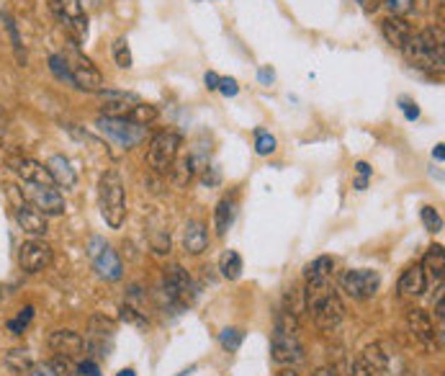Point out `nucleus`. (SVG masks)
I'll use <instances>...</instances> for the list:
<instances>
[{"mask_svg": "<svg viewBox=\"0 0 445 376\" xmlns=\"http://www.w3.org/2000/svg\"><path fill=\"white\" fill-rule=\"evenodd\" d=\"M404 57L410 59L417 70L424 72H438L443 75L445 67V47H443V29H422L417 34H412V39L404 47Z\"/></svg>", "mask_w": 445, "mask_h": 376, "instance_id": "f257e3e1", "label": "nucleus"}, {"mask_svg": "<svg viewBox=\"0 0 445 376\" xmlns=\"http://www.w3.org/2000/svg\"><path fill=\"white\" fill-rule=\"evenodd\" d=\"M98 206L100 217L111 229H121L127 220V191L119 171H106L98 181Z\"/></svg>", "mask_w": 445, "mask_h": 376, "instance_id": "f03ea898", "label": "nucleus"}, {"mask_svg": "<svg viewBox=\"0 0 445 376\" xmlns=\"http://www.w3.org/2000/svg\"><path fill=\"white\" fill-rule=\"evenodd\" d=\"M67 62V70H70V78H72V88H78V91H88V93H100L103 91V75L100 70L93 64L91 57H85L83 52H80V44L72 39L67 44V50L59 52Z\"/></svg>", "mask_w": 445, "mask_h": 376, "instance_id": "7ed1b4c3", "label": "nucleus"}, {"mask_svg": "<svg viewBox=\"0 0 445 376\" xmlns=\"http://www.w3.org/2000/svg\"><path fill=\"white\" fill-rule=\"evenodd\" d=\"M163 291L168 297V304L173 309H188V307L196 302L198 289L193 284L191 273L183 268V266H168L163 273Z\"/></svg>", "mask_w": 445, "mask_h": 376, "instance_id": "20e7f679", "label": "nucleus"}, {"mask_svg": "<svg viewBox=\"0 0 445 376\" xmlns=\"http://www.w3.org/2000/svg\"><path fill=\"white\" fill-rule=\"evenodd\" d=\"M96 129L121 149H134L137 144H141L147 139V127H139L134 121H127L124 116H98L96 119Z\"/></svg>", "mask_w": 445, "mask_h": 376, "instance_id": "39448f33", "label": "nucleus"}, {"mask_svg": "<svg viewBox=\"0 0 445 376\" xmlns=\"http://www.w3.org/2000/svg\"><path fill=\"white\" fill-rule=\"evenodd\" d=\"M180 144H183V137L178 135V132H160V135H155L149 139V149H147L149 168H155L163 176L170 173L178 155H180Z\"/></svg>", "mask_w": 445, "mask_h": 376, "instance_id": "423d86ee", "label": "nucleus"}, {"mask_svg": "<svg viewBox=\"0 0 445 376\" xmlns=\"http://www.w3.org/2000/svg\"><path fill=\"white\" fill-rule=\"evenodd\" d=\"M6 188H8V199L13 204V220L21 227V232L31 234V237H44V234L50 232L47 217L36 212L34 206L23 199V188H18V186H6Z\"/></svg>", "mask_w": 445, "mask_h": 376, "instance_id": "0eeeda50", "label": "nucleus"}, {"mask_svg": "<svg viewBox=\"0 0 445 376\" xmlns=\"http://www.w3.org/2000/svg\"><path fill=\"white\" fill-rule=\"evenodd\" d=\"M88 256L93 261V268L103 281H119L124 276V263L116 256V250L108 245L103 237H91L88 245Z\"/></svg>", "mask_w": 445, "mask_h": 376, "instance_id": "6e6552de", "label": "nucleus"}, {"mask_svg": "<svg viewBox=\"0 0 445 376\" xmlns=\"http://www.w3.org/2000/svg\"><path fill=\"white\" fill-rule=\"evenodd\" d=\"M340 286L350 299L366 302V299L376 297V291L381 286V276L374 268H350L340 276Z\"/></svg>", "mask_w": 445, "mask_h": 376, "instance_id": "1a4fd4ad", "label": "nucleus"}, {"mask_svg": "<svg viewBox=\"0 0 445 376\" xmlns=\"http://www.w3.org/2000/svg\"><path fill=\"white\" fill-rule=\"evenodd\" d=\"M52 8L75 42L80 44L88 39V13H85L83 0H52Z\"/></svg>", "mask_w": 445, "mask_h": 376, "instance_id": "9d476101", "label": "nucleus"}, {"mask_svg": "<svg viewBox=\"0 0 445 376\" xmlns=\"http://www.w3.org/2000/svg\"><path fill=\"white\" fill-rule=\"evenodd\" d=\"M52 258H54L52 245H47L39 237L23 242L18 248V266H21L23 273H42L44 268H50Z\"/></svg>", "mask_w": 445, "mask_h": 376, "instance_id": "9b49d317", "label": "nucleus"}, {"mask_svg": "<svg viewBox=\"0 0 445 376\" xmlns=\"http://www.w3.org/2000/svg\"><path fill=\"white\" fill-rule=\"evenodd\" d=\"M26 199L31 201L36 212L44 217H62L64 214V196L57 191V186H31L26 183Z\"/></svg>", "mask_w": 445, "mask_h": 376, "instance_id": "f8f14e48", "label": "nucleus"}, {"mask_svg": "<svg viewBox=\"0 0 445 376\" xmlns=\"http://www.w3.org/2000/svg\"><path fill=\"white\" fill-rule=\"evenodd\" d=\"M270 358L278 366H296L304 361V346L299 343L296 333H273L270 341Z\"/></svg>", "mask_w": 445, "mask_h": 376, "instance_id": "ddd939ff", "label": "nucleus"}, {"mask_svg": "<svg viewBox=\"0 0 445 376\" xmlns=\"http://www.w3.org/2000/svg\"><path fill=\"white\" fill-rule=\"evenodd\" d=\"M389 369V353L383 351L381 343L363 348V353L355 358L353 376H386Z\"/></svg>", "mask_w": 445, "mask_h": 376, "instance_id": "4468645a", "label": "nucleus"}, {"mask_svg": "<svg viewBox=\"0 0 445 376\" xmlns=\"http://www.w3.org/2000/svg\"><path fill=\"white\" fill-rule=\"evenodd\" d=\"M342 317H345V304H342V299H340L335 291H330V294L319 302L317 309H314V322H317V327L322 333L337 330Z\"/></svg>", "mask_w": 445, "mask_h": 376, "instance_id": "2eb2a0df", "label": "nucleus"}, {"mask_svg": "<svg viewBox=\"0 0 445 376\" xmlns=\"http://www.w3.org/2000/svg\"><path fill=\"white\" fill-rule=\"evenodd\" d=\"M11 171L16 176L21 178L23 183H31V186H54L52 181L50 171H47V165L34 160V157H11Z\"/></svg>", "mask_w": 445, "mask_h": 376, "instance_id": "dca6fc26", "label": "nucleus"}, {"mask_svg": "<svg viewBox=\"0 0 445 376\" xmlns=\"http://www.w3.org/2000/svg\"><path fill=\"white\" fill-rule=\"evenodd\" d=\"M407 327H410V335L420 343L422 348L432 351L435 348V325H432V317L424 309H410L407 312Z\"/></svg>", "mask_w": 445, "mask_h": 376, "instance_id": "f3484780", "label": "nucleus"}, {"mask_svg": "<svg viewBox=\"0 0 445 376\" xmlns=\"http://www.w3.org/2000/svg\"><path fill=\"white\" fill-rule=\"evenodd\" d=\"M50 348L57 355H62V358L78 361L80 355L85 353V338L75 333V330H54L50 335Z\"/></svg>", "mask_w": 445, "mask_h": 376, "instance_id": "a211bd4d", "label": "nucleus"}, {"mask_svg": "<svg viewBox=\"0 0 445 376\" xmlns=\"http://www.w3.org/2000/svg\"><path fill=\"white\" fill-rule=\"evenodd\" d=\"M381 34L389 47L402 52L415 31H412V23L407 21V18H402V16H389V18H383L381 21Z\"/></svg>", "mask_w": 445, "mask_h": 376, "instance_id": "6ab92c4d", "label": "nucleus"}, {"mask_svg": "<svg viewBox=\"0 0 445 376\" xmlns=\"http://www.w3.org/2000/svg\"><path fill=\"white\" fill-rule=\"evenodd\" d=\"M47 171H50L54 186H59L64 191L75 188V183H78V173H75V168H72L70 160L64 155H52L50 160H47Z\"/></svg>", "mask_w": 445, "mask_h": 376, "instance_id": "aec40b11", "label": "nucleus"}, {"mask_svg": "<svg viewBox=\"0 0 445 376\" xmlns=\"http://www.w3.org/2000/svg\"><path fill=\"white\" fill-rule=\"evenodd\" d=\"M183 248L185 253L191 256H201L206 248H209V229H206L204 222L191 220L183 229Z\"/></svg>", "mask_w": 445, "mask_h": 376, "instance_id": "412c9836", "label": "nucleus"}, {"mask_svg": "<svg viewBox=\"0 0 445 376\" xmlns=\"http://www.w3.org/2000/svg\"><path fill=\"white\" fill-rule=\"evenodd\" d=\"M424 289H427L424 270L420 263H415V266H410V268L402 273V278H399V294H402V297H422Z\"/></svg>", "mask_w": 445, "mask_h": 376, "instance_id": "4be33fe9", "label": "nucleus"}, {"mask_svg": "<svg viewBox=\"0 0 445 376\" xmlns=\"http://www.w3.org/2000/svg\"><path fill=\"white\" fill-rule=\"evenodd\" d=\"M335 270V261L330 256H319L317 261H311L309 266L304 268V278L306 284H325L333 278Z\"/></svg>", "mask_w": 445, "mask_h": 376, "instance_id": "5701e85b", "label": "nucleus"}, {"mask_svg": "<svg viewBox=\"0 0 445 376\" xmlns=\"http://www.w3.org/2000/svg\"><path fill=\"white\" fill-rule=\"evenodd\" d=\"M234 217H237V204H234V199H221L219 204H216V209H214V229H216V234L219 237H224L226 229L232 227Z\"/></svg>", "mask_w": 445, "mask_h": 376, "instance_id": "b1692460", "label": "nucleus"}, {"mask_svg": "<svg viewBox=\"0 0 445 376\" xmlns=\"http://www.w3.org/2000/svg\"><path fill=\"white\" fill-rule=\"evenodd\" d=\"M420 266H422V270H424V278H432V281H438L440 284V281H443V268H445L443 245H432Z\"/></svg>", "mask_w": 445, "mask_h": 376, "instance_id": "393cba45", "label": "nucleus"}, {"mask_svg": "<svg viewBox=\"0 0 445 376\" xmlns=\"http://www.w3.org/2000/svg\"><path fill=\"white\" fill-rule=\"evenodd\" d=\"M201 171V165H198V160L193 155H185L180 157V160H175V165H173V176H175V183L178 186H185V183H191L193 176Z\"/></svg>", "mask_w": 445, "mask_h": 376, "instance_id": "a878e982", "label": "nucleus"}, {"mask_svg": "<svg viewBox=\"0 0 445 376\" xmlns=\"http://www.w3.org/2000/svg\"><path fill=\"white\" fill-rule=\"evenodd\" d=\"M113 333H116L113 319L103 317V314H93L91 327H88V341H103L106 343V338H113Z\"/></svg>", "mask_w": 445, "mask_h": 376, "instance_id": "bb28decb", "label": "nucleus"}, {"mask_svg": "<svg viewBox=\"0 0 445 376\" xmlns=\"http://www.w3.org/2000/svg\"><path fill=\"white\" fill-rule=\"evenodd\" d=\"M160 116V111H157V106H152V103H134V106L129 108L127 114H124V119L127 121H134V124H139V127H149L152 121Z\"/></svg>", "mask_w": 445, "mask_h": 376, "instance_id": "cd10ccee", "label": "nucleus"}, {"mask_svg": "<svg viewBox=\"0 0 445 376\" xmlns=\"http://www.w3.org/2000/svg\"><path fill=\"white\" fill-rule=\"evenodd\" d=\"M219 273L226 281H237L242 276V258L237 250H224V256L219 258Z\"/></svg>", "mask_w": 445, "mask_h": 376, "instance_id": "c85d7f7f", "label": "nucleus"}, {"mask_svg": "<svg viewBox=\"0 0 445 376\" xmlns=\"http://www.w3.org/2000/svg\"><path fill=\"white\" fill-rule=\"evenodd\" d=\"M0 21H3L8 36H11V42H13V50H16V57H18V62L26 64V50H23V42H21V36H18V26H16L13 16L3 13V16H0Z\"/></svg>", "mask_w": 445, "mask_h": 376, "instance_id": "c756f323", "label": "nucleus"}, {"mask_svg": "<svg viewBox=\"0 0 445 376\" xmlns=\"http://www.w3.org/2000/svg\"><path fill=\"white\" fill-rule=\"evenodd\" d=\"M31 355H28V351H11V353H6V366L13 374H18V376H23V374H28V369H31Z\"/></svg>", "mask_w": 445, "mask_h": 376, "instance_id": "7c9ffc66", "label": "nucleus"}, {"mask_svg": "<svg viewBox=\"0 0 445 376\" xmlns=\"http://www.w3.org/2000/svg\"><path fill=\"white\" fill-rule=\"evenodd\" d=\"M242 341H245V333H242L240 327H226L219 333V346L224 348L226 353H234V351H240Z\"/></svg>", "mask_w": 445, "mask_h": 376, "instance_id": "2f4dec72", "label": "nucleus"}, {"mask_svg": "<svg viewBox=\"0 0 445 376\" xmlns=\"http://www.w3.org/2000/svg\"><path fill=\"white\" fill-rule=\"evenodd\" d=\"M255 152L260 157L276 152V137L270 135L268 129H255Z\"/></svg>", "mask_w": 445, "mask_h": 376, "instance_id": "473e14b6", "label": "nucleus"}, {"mask_svg": "<svg viewBox=\"0 0 445 376\" xmlns=\"http://www.w3.org/2000/svg\"><path fill=\"white\" fill-rule=\"evenodd\" d=\"M113 59H116V64H119L121 70H129L132 67V50H129V42L127 36H119L116 42H113Z\"/></svg>", "mask_w": 445, "mask_h": 376, "instance_id": "72a5a7b5", "label": "nucleus"}, {"mask_svg": "<svg viewBox=\"0 0 445 376\" xmlns=\"http://www.w3.org/2000/svg\"><path fill=\"white\" fill-rule=\"evenodd\" d=\"M420 217H422V224L427 232H440L443 229V217H440V212L435 206H422Z\"/></svg>", "mask_w": 445, "mask_h": 376, "instance_id": "f704fd0d", "label": "nucleus"}, {"mask_svg": "<svg viewBox=\"0 0 445 376\" xmlns=\"http://www.w3.org/2000/svg\"><path fill=\"white\" fill-rule=\"evenodd\" d=\"M100 96H103V101L106 103H139V96L132 91H111V88H103L100 91Z\"/></svg>", "mask_w": 445, "mask_h": 376, "instance_id": "c9c22d12", "label": "nucleus"}, {"mask_svg": "<svg viewBox=\"0 0 445 376\" xmlns=\"http://www.w3.org/2000/svg\"><path fill=\"white\" fill-rule=\"evenodd\" d=\"M31 319H34V307L28 304V307H23L21 312H18V317L8 322V330H11L13 335H23V330H26V325L31 322Z\"/></svg>", "mask_w": 445, "mask_h": 376, "instance_id": "e433bc0d", "label": "nucleus"}, {"mask_svg": "<svg viewBox=\"0 0 445 376\" xmlns=\"http://www.w3.org/2000/svg\"><path fill=\"white\" fill-rule=\"evenodd\" d=\"M50 70L57 80H62L67 86H72V78H70V70H67V62H64L62 55H52L50 57Z\"/></svg>", "mask_w": 445, "mask_h": 376, "instance_id": "4c0bfd02", "label": "nucleus"}, {"mask_svg": "<svg viewBox=\"0 0 445 376\" xmlns=\"http://www.w3.org/2000/svg\"><path fill=\"white\" fill-rule=\"evenodd\" d=\"M381 6L391 11V16H410L415 11V0H381Z\"/></svg>", "mask_w": 445, "mask_h": 376, "instance_id": "58836bf2", "label": "nucleus"}, {"mask_svg": "<svg viewBox=\"0 0 445 376\" xmlns=\"http://www.w3.org/2000/svg\"><path fill=\"white\" fill-rule=\"evenodd\" d=\"M355 173H358V178H355V191H366L368 188V181H371V176H374V168L368 163H355Z\"/></svg>", "mask_w": 445, "mask_h": 376, "instance_id": "ea45409f", "label": "nucleus"}, {"mask_svg": "<svg viewBox=\"0 0 445 376\" xmlns=\"http://www.w3.org/2000/svg\"><path fill=\"white\" fill-rule=\"evenodd\" d=\"M121 319H124V322H132V325L137 327H147V314L137 312L134 307H129V304H124V309H121Z\"/></svg>", "mask_w": 445, "mask_h": 376, "instance_id": "a19ab883", "label": "nucleus"}, {"mask_svg": "<svg viewBox=\"0 0 445 376\" xmlns=\"http://www.w3.org/2000/svg\"><path fill=\"white\" fill-rule=\"evenodd\" d=\"M26 376H59V371L54 369L52 361H39V363H31V369H28Z\"/></svg>", "mask_w": 445, "mask_h": 376, "instance_id": "79ce46f5", "label": "nucleus"}, {"mask_svg": "<svg viewBox=\"0 0 445 376\" xmlns=\"http://www.w3.org/2000/svg\"><path fill=\"white\" fill-rule=\"evenodd\" d=\"M399 108H402V114H404V119L407 121H417L420 119V106L412 98H399Z\"/></svg>", "mask_w": 445, "mask_h": 376, "instance_id": "37998d69", "label": "nucleus"}, {"mask_svg": "<svg viewBox=\"0 0 445 376\" xmlns=\"http://www.w3.org/2000/svg\"><path fill=\"white\" fill-rule=\"evenodd\" d=\"M216 91H219L221 96H226V98H234V96L240 93V86H237L234 78H219V88H216Z\"/></svg>", "mask_w": 445, "mask_h": 376, "instance_id": "c03bdc74", "label": "nucleus"}, {"mask_svg": "<svg viewBox=\"0 0 445 376\" xmlns=\"http://www.w3.org/2000/svg\"><path fill=\"white\" fill-rule=\"evenodd\" d=\"M78 374L80 376H100L98 363L91 361V358H85V361H78Z\"/></svg>", "mask_w": 445, "mask_h": 376, "instance_id": "a18cd8bd", "label": "nucleus"}, {"mask_svg": "<svg viewBox=\"0 0 445 376\" xmlns=\"http://www.w3.org/2000/svg\"><path fill=\"white\" fill-rule=\"evenodd\" d=\"M204 183L206 186H216L221 181V171L216 168V165H212V168H204Z\"/></svg>", "mask_w": 445, "mask_h": 376, "instance_id": "49530a36", "label": "nucleus"}, {"mask_svg": "<svg viewBox=\"0 0 445 376\" xmlns=\"http://www.w3.org/2000/svg\"><path fill=\"white\" fill-rule=\"evenodd\" d=\"M258 80H260L262 86H270V83L276 80V72L270 70V67H260V72H258Z\"/></svg>", "mask_w": 445, "mask_h": 376, "instance_id": "de8ad7c7", "label": "nucleus"}, {"mask_svg": "<svg viewBox=\"0 0 445 376\" xmlns=\"http://www.w3.org/2000/svg\"><path fill=\"white\" fill-rule=\"evenodd\" d=\"M358 3H361V8L366 13H376L381 8V0H358Z\"/></svg>", "mask_w": 445, "mask_h": 376, "instance_id": "09e8293b", "label": "nucleus"}, {"mask_svg": "<svg viewBox=\"0 0 445 376\" xmlns=\"http://www.w3.org/2000/svg\"><path fill=\"white\" fill-rule=\"evenodd\" d=\"M204 83L209 91H216V88H219V75H216V72H206Z\"/></svg>", "mask_w": 445, "mask_h": 376, "instance_id": "8fccbe9b", "label": "nucleus"}, {"mask_svg": "<svg viewBox=\"0 0 445 376\" xmlns=\"http://www.w3.org/2000/svg\"><path fill=\"white\" fill-rule=\"evenodd\" d=\"M432 157H435V160H438V163H443V160H445V149H443V142H440V144H435V149H432Z\"/></svg>", "mask_w": 445, "mask_h": 376, "instance_id": "3c124183", "label": "nucleus"}, {"mask_svg": "<svg viewBox=\"0 0 445 376\" xmlns=\"http://www.w3.org/2000/svg\"><path fill=\"white\" fill-rule=\"evenodd\" d=\"M83 6H88V8H98V6H100V0H83Z\"/></svg>", "mask_w": 445, "mask_h": 376, "instance_id": "603ef678", "label": "nucleus"}, {"mask_svg": "<svg viewBox=\"0 0 445 376\" xmlns=\"http://www.w3.org/2000/svg\"><path fill=\"white\" fill-rule=\"evenodd\" d=\"M276 376H299V374H296L294 369H283V371H278Z\"/></svg>", "mask_w": 445, "mask_h": 376, "instance_id": "864d4df0", "label": "nucleus"}, {"mask_svg": "<svg viewBox=\"0 0 445 376\" xmlns=\"http://www.w3.org/2000/svg\"><path fill=\"white\" fill-rule=\"evenodd\" d=\"M116 376H137V374H134V369H121Z\"/></svg>", "mask_w": 445, "mask_h": 376, "instance_id": "5fc2aeb1", "label": "nucleus"}, {"mask_svg": "<svg viewBox=\"0 0 445 376\" xmlns=\"http://www.w3.org/2000/svg\"><path fill=\"white\" fill-rule=\"evenodd\" d=\"M314 376H337V374H335V371H330V369H322V371H317Z\"/></svg>", "mask_w": 445, "mask_h": 376, "instance_id": "6e6d98bb", "label": "nucleus"}, {"mask_svg": "<svg viewBox=\"0 0 445 376\" xmlns=\"http://www.w3.org/2000/svg\"><path fill=\"white\" fill-rule=\"evenodd\" d=\"M0 116H3V111H0Z\"/></svg>", "mask_w": 445, "mask_h": 376, "instance_id": "4d7b16f0", "label": "nucleus"}]
</instances>
